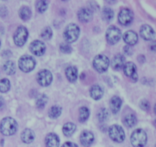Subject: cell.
<instances>
[{
  "label": "cell",
  "mask_w": 156,
  "mask_h": 147,
  "mask_svg": "<svg viewBox=\"0 0 156 147\" xmlns=\"http://www.w3.org/2000/svg\"><path fill=\"white\" fill-rule=\"evenodd\" d=\"M37 81L38 84L43 87H47L51 84L53 81V75L47 70H42L37 75Z\"/></svg>",
  "instance_id": "9c48e42d"
},
{
  "label": "cell",
  "mask_w": 156,
  "mask_h": 147,
  "mask_svg": "<svg viewBox=\"0 0 156 147\" xmlns=\"http://www.w3.org/2000/svg\"><path fill=\"white\" fill-rule=\"evenodd\" d=\"M66 76L70 82H75L78 78V70L76 66H69L66 69Z\"/></svg>",
  "instance_id": "44dd1931"
},
{
  "label": "cell",
  "mask_w": 156,
  "mask_h": 147,
  "mask_svg": "<svg viewBox=\"0 0 156 147\" xmlns=\"http://www.w3.org/2000/svg\"><path fill=\"white\" fill-rule=\"evenodd\" d=\"M121 38V31L116 26H110L106 31L107 41L111 45L116 44L120 41Z\"/></svg>",
  "instance_id": "ba28073f"
},
{
  "label": "cell",
  "mask_w": 156,
  "mask_h": 147,
  "mask_svg": "<svg viewBox=\"0 0 156 147\" xmlns=\"http://www.w3.org/2000/svg\"><path fill=\"white\" fill-rule=\"evenodd\" d=\"M126 58L123 55L118 54L116 55L111 61V66L114 70H120L123 67L124 64L126 63Z\"/></svg>",
  "instance_id": "2e32d148"
},
{
  "label": "cell",
  "mask_w": 156,
  "mask_h": 147,
  "mask_svg": "<svg viewBox=\"0 0 156 147\" xmlns=\"http://www.w3.org/2000/svg\"><path fill=\"white\" fill-rule=\"evenodd\" d=\"M140 35L146 41H154L155 38V30L149 24H143L141 26Z\"/></svg>",
  "instance_id": "7c38bea8"
},
{
  "label": "cell",
  "mask_w": 156,
  "mask_h": 147,
  "mask_svg": "<svg viewBox=\"0 0 156 147\" xmlns=\"http://www.w3.org/2000/svg\"><path fill=\"white\" fill-rule=\"evenodd\" d=\"M3 105H4V99H3V98L2 97V96H0V108H1Z\"/></svg>",
  "instance_id": "60d3db41"
},
{
  "label": "cell",
  "mask_w": 156,
  "mask_h": 147,
  "mask_svg": "<svg viewBox=\"0 0 156 147\" xmlns=\"http://www.w3.org/2000/svg\"><path fill=\"white\" fill-rule=\"evenodd\" d=\"M3 70H4L5 73L9 76L15 74V71H16V66H15V63L11 60L6 61L3 65Z\"/></svg>",
  "instance_id": "d4e9b609"
},
{
  "label": "cell",
  "mask_w": 156,
  "mask_h": 147,
  "mask_svg": "<svg viewBox=\"0 0 156 147\" xmlns=\"http://www.w3.org/2000/svg\"><path fill=\"white\" fill-rule=\"evenodd\" d=\"M61 52L64 53H70L73 50V48L69 44H61L60 47H59Z\"/></svg>",
  "instance_id": "d590c367"
},
{
  "label": "cell",
  "mask_w": 156,
  "mask_h": 147,
  "mask_svg": "<svg viewBox=\"0 0 156 147\" xmlns=\"http://www.w3.org/2000/svg\"><path fill=\"white\" fill-rule=\"evenodd\" d=\"M130 142L133 147H144L147 142V134L143 129L135 130L130 137Z\"/></svg>",
  "instance_id": "7a4b0ae2"
},
{
  "label": "cell",
  "mask_w": 156,
  "mask_h": 147,
  "mask_svg": "<svg viewBox=\"0 0 156 147\" xmlns=\"http://www.w3.org/2000/svg\"><path fill=\"white\" fill-rule=\"evenodd\" d=\"M29 49L34 55L40 56H42L45 53L46 46L43 41L36 40V41H34L30 43Z\"/></svg>",
  "instance_id": "8fae6325"
},
{
  "label": "cell",
  "mask_w": 156,
  "mask_h": 147,
  "mask_svg": "<svg viewBox=\"0 0 156 147\" xmlns=\"http://www.w3.org/2000/svg\"><path fill=\"white\" fill-rule=\"evenodd\" d=\"M122 106V100L119 96H113L110 101V108L111 111L114 114H117L118 111H120Z\"/></svg>",
  "instance_id": "d6986e66"
},
{
  "label": "cell",
  "mask_w": 156,
  "mask_h": 147,
  "mask_svg": "<svg viewBox=\"0 0 156 147\" xmlns=\"http://www.w3.org/2000/svg\"><path fill=\"white\" fill-rule=\"evenodd\" d=\"M48 7V3L47 1H37L36 3V9L40 13H44Z\"/></svg>",
  "instance_id": "d6a6232c"
},
{
  "label": "cell",
  "mask_w": 156,
  "mask_h": 147,
  "mask_svg": "<svg viewBox=\"0 0 156 147\" xmlns=\"http://www.w3.org/2000/svg\"><path fill=\"white\" fill-rule=\"evenodd\" d=\"M78 18L81 22H89L93 18L92 11L88 8H82L79 11L77 14Z\"/></svg>",
  "instance_id": "4fadbf2b"
},
{
  "label": "cell",
  "mask_w": 156,
  "mask_h": 147,
  "mask_svg": "<svg viewBox=\"0 0 156 147\" xmlns=\"http://www.w3.org/2000/svg\"><path fill=\"white\" fill-rule=\"evenodd\" d=\"M35 134L32 130L26 128L21 132V139L24 143H31L34 140Z\"/></svg>",
  "instance_id": "ac0fdd59"
},
{
  "label": "cell",
  "mask_w": 156,
  "mask_h": 147,
  "mask_svg": "<svg viewBox=\"0 0 156 147\" xmlns=\"http://www.w3.org/2000/svg\"><path fill=\"white\" fill-rule=\"evenodd\" d=\"M94 135L90 131H83L80 135V142L82 144V146L85 147H88L91 146L93 142H94Z\"/></svg>",
  "instance_id": "5bb4252c"
},
{
  "label": "cell",
  "mask_w": 156,
  "mask_h": 147,
  "mask_svg": "<svg viewBox=\"0 0 156 147\" xmlns=\"http://www.w3.org/2000/svg\"><path fill=\"white\" fill-rule=\"evenodd\" d=\"M140 106L142 110L143 111H148L150 109V103H149V101H147L146 99H143V100L140 102Z\"/></svg>",
  "instance_id": "e575fe53"
},
{
  "label": "cell",
  "mask_w": 156,
  "mask_h": 147,
  "mask_svg": "<svg viewBox=\"0 0 156 147\" xmlns=\"http://www.w3.org/2000/svg\"><path fill=\"white\" fill-rule=\"evenodd\" d=\"M18 123L10 117H4L0 122V133L4 136H12L17 132Z\"/></svg>",
  "instance_id": "6da1fadb"
},
{
  "label": "cell",
  "mask_w": 156,
  "mask_h": 147,
  "mask_svg": "<svg viewBox=\"0 0 156 147\" xmlns=\"http://www.w3.org/2000/svg\"><path fill=\"white\" fill-rule=\"evenodd\" d=\"M138 78H139L138 73H137L136 72V73H135L132 76H131V80H132L133 82H136L138 81Z\"/></svg>",
  "instance_id": "f35d334b"
},
{
  "label": "cell",
  "mask_w": 156,
  "mask_h": 147,
  "mask_svg": "<svg viewBox=\"0 0 156 147\" xmlns=\"http://www.w3.org/2000/svg\"><path fill=\"white\" fill-rule=\"evenodd\" d=\"M48 102V98L46 95H40L36 100V105L39 109H43Z\"/></svg>",
  "instance_id": "f546056e"
},
{
  "label": "cell",
  "mask_w": 156,
  "mask_h": 147,
  "mask_svg": "<svg viewBox=\"0 0 156 147\" xmlns=\"http://www.w3.org/2000/svg\"><path fill=\"white\" fill-rule=\"evenodd\" d=\"M11 87L10 81L8 79H2L0 80V91L2 93L7 92L9 91Z\"/></svg>",
  "instance_id": "4dcf8cb0"
},
{
  "label": "cell",
  "mask_w": 156,
  "mask_h": 147,
  "mask_svg": "<svg viewBox=\"0 0 156 147\" xmlns=\"http://www.w3.org/2000/svg\"><path fill=\"white\" fill-rule=\"evenodd\" d=\"M36 66V60L33 56L24 55L18 59V67L24 73L31 72Z\"/></svg>",
  "instance_id": "277c9868"
},
{
  "label": "cell",
  "mask_w": 156,
  "mask_h": 147,
  "mask_svg": "<svg viewBox=\"0 0 156 147\" xmlns=\"http://www.w3.org/2000/svg\"><path fill=\"white\" fill-rule=\"evenodd\" d=\"M133 12L129 9L125 8L121 9L118 15V21L122 25L127 26L133 22Z\"/></svg>",
  "instance_id": "30bf717a"
},
{
  "label": "cell",
  "mask_w": 156,
  "mask_h": 147,
  "mask_svg": "<svg viewBox=\"0 0 156 147\" xmlns=\"http://www.w3.org/2000/svg\"><path fill=\"white\" fill-rule=\"evenodd\" d=\"M80 34V28L74 23L68 24L63 31V38L68 43H73L79 38Z\"/></svg>",
  "instance_id": "3957f363"
},
{
  "label": "cell",
  "mask_w": 156,
  "mask_h": 147,
  "mask_svg": "<svg viewBox=\"0 0 156 147\" xmlns=\"http://www.w3.org/2000/svg\"><path fill=\"white\" fill-rule=\"evenodd\" d=\"M101 17L102 19L106 22H110L112 21V19L114 17V12L111 8H107L105 7L102 9L101 12Z\"/></svg>",
  "instance_id": "cb8c5ba5"
},
{
  "label": "cell",
  "mask_w": 156,
  "mask_h": 147,
  "mask_svg": "<svg viewBox=\"0 0 156 147\" xmlns=\"http://www.w3.org/2000/svg\"><path fill=\"white\" fill-rule=\"evenodd\" d=\"M109 137L113 141L116 143H122L125 140V132L121 126L117 124H114L111 126L108 129Z\"/></svg>",
  "instance_id": "5b68a950"
},
{
  "label": "cell",
  "mask_w": 156,
  "mask_h": 147,
  "mask_svg": "<svg viewBox=\"0 0 156 147\" xmlns=\"http://www.w3.org/2000/svg\"><path fill=\"white\" fill-rule=\"evenodd\" d=\"M53 36V31L50 27H47L42 30L41 38L44 40H50Z\"/></svg>",
  "instance_id": "836d02e7"
},
{
  "label": "cell",
  "mask_w": 156,
  "mask_h": 147,
  "mask_svg": "<svg viewBox=\"0 0 156 147\" xmlns=\"http://www.w3.org/2000/svg\"><path fill=\"white\" fill-rule=\"evenodd\" d=\"M0 47H1V41H0Z\"/></svg>",
  "instance_id": "b9f144b4"
},
{
  "label": "cell",
  "mask_w": 156,
  "mask_h": 147,
  "mask_svg": "<svg viewBox=\"0 0 156 147\" xmlns=\"http://www.w3.org/2000/svg\"><path fill=\"white\" fill-rule=\"evenodd\" d=\"M123 38L128 46H133L138 42V34L133 30H127L125 32Z\"/></svg>",
  "instance_id": "9a60e30c"
},
{
  "label": "cell",
  "mask_w": 156,
  "mask_h": 147,
  "mask_svg": "<svg viewBox=\"0 0 156 147\" xmlns=\"http://www.w3.org/2000/svg\"><path fill=\"white\" fill-rule=\"evenodd\" d=\"M123 123L128 127H133L137 123V118L134 114H129L126 115L123 119Z\"/></svg>",
  "instance_id": "4316f807"
},
{
  "label": "cell",
  "mask_w": 156,
  "mask_h": 147,
  "mask_svg": "<svg viewBox=\"0 0 156 147\" xmlns=\"http://www.w3.org/2000/svg\"><path fill=\"white\" fill-rule=\"evenodd\" d=\"M89 93L91 97L94 100H99L103 97L104 89L102 87L98 85H94L91 87L89 90Z\"/></svg>",
  "instance_id": "ffe728a7"
},
{
  "label": "cell",
  "mask_w": 156,
  "mask_h": 147,
  "mask_svg": "<svg viewBox=\"0 0 156 147\" xmlns=\"http://www.w3.org/2000/svg\"><path fill=\"white\" fill-rule=\"evenodd\" d=\"M123 50H124V53H126V55H131L133 54V50L130 48V46H125L123 47Z\"/></svg>",
  "instance_id": "8d00e7d4"
},
{
  "label": "cell",
  "mask_w": 156,
  "mask_h": 147,
  "mask_svg": "<svg viewBox=\"0 0 156 147\" xmlns=\"http://www.w3.org/2000/svg\"><path fill=\"white\" fill-rule=\"evenodd\" d=\"M62 114V108L59 105H54L49 110V117L50 118H57Z\"/></svg>",
  "instance_id": "83f0119b"
},
{
  "label": "cell",
  "mask_w": 156,
  "mask_h": 147,
  "mask_svg": "<svg viewBox=\"0 0 156 147\" xmlns=\"http://www.w3.org/2000/svg\"><path fill=\"white\" fill-rule=\"evenodd\" d=\"M110 60L108 56L103 54L97 55L93 59V66L98 73H105L108 70Z\"/></svg>",
  "instance_id": "8992f818"
},
{
  "label": "cell",
  "mask_w": 156,
  "mask_h": 147,
  "mask_svg": "<svg viewBox=\"0 0 156 147\" xmlns=\"http://www.w3.org/2000/svg\"><path fill=\"white\" fill-rule=\"evenodd\" d=\"M31 11H30V8L27 6H23L19 9L18 12V15L19 17L23 20V21H27L31 17Z\"/></svg>",
  "instance_id": "484cf974"
},
{
  "label": "cell",
  "mask_w": 156,
  "mask_h": 147,
  "mask_svg": "<svg viewBox=\"0 0 156 147\" xmlns=\"http://www.w3.org/2000/svg\"><path fill=\"white\" fill-rule=\"evenodd\" d=\"M28 38V30L24 26H19L14 34V43L18 47H22Z\"/></svg>",
  "instance_id": "52a82bcc"
},
{
  "label": "cell",
  "mask_w": 156,
  "mask_h": 147,
  "mask_svg": "<svg viewBox=\"0 0 156 147\" xmlns=\"http://www.w3.org/2000/svg\"><path fill=\"white\" fill-rule=\"evenodd\" d=\"M76 130V125L72 122H68V123L65 124L62 127V132H63L64 135L66 136V137H71L75 133Z\"/></svg>",
  "instance_id": "603a6c76"
},
{
  "label": "cell",
  "mask_w": 156,
  "mask_h": 147,
  "mask_svg": "<svg viewBox=\"0 0 156 147\" xmlns=\"http://www.w3.org/2000/svg\"><path fill=\"white\" fill-rule=\"evenodd\" d=\"M90 116V111L88 108L86 107H82L79 109V120L81 123L85 122L88 119Z\"/></svg>",
  "instance_id": "f1b7e54d"
},
{
  "label": "cell",
  "mask_w": 156,
  "mask_h": 147,
  "mask_svg": "<svg viewBox=\"0 0 156 147\" xmlns=\"http://www.w3.org/2000/svg\"><path fill=\"white\" fill-rule=\"evenodd\" d=\"M137 59H138V60L140 61V63H143L146 61V58H145V56H143V55H140V56L137 58Z\"/></svg>",
  "instance_id": "ab89813d"
},
{
  "label": "cell",
  "mask_w": 156,
  "mask_h": 147,
  "mask_svg": "<svg viewBox=\"0 0 156 147\" xmlns=\"http://www.w3.org/2000/svg\"><path fill=\"white\" fill-rule=\"evenodd\" d=\"M62 147H79V146L76 143H72V142H66V143L62 144Z\"/></svg>",
  "instance_id": "74e56055"
},
{
  "label": "cell",
  "mask_w": 156,
  "mask_h": 147,
  "mask_svg": "<svg viewBox=\"0 0 156 147\" xmlns=\"http://www.w3.org/2000/svg\"><path fill=\"white\" fill-rule=\"evenodd\" d=\"M123 73L128 77H131L135 73H136V66L133 62H127L123 67Z\"/></svg>",
  "instance_id": "7402d4cb"
},
{
  "label": "cell",
  "mask_w": 156,
  "mask_h": 147,
  "mask_svg": "<svg viewBox=\"0 0 156 147\" xmlns=\"http://www.w3.org/2000/svg\"><path fill=\"white\" fill-rule=\"evenodd\" d=\"M110 116L109 111L107 108H102L99 111L98 114V117L100 122H105L108 119Z\"/></svg>",
  "instance_id": "1f68e13d"
},
{
  "label": "cell",
  "mask_w": 156,
  "mask_h": 147,
  "mask_svg": "<svg viewBox=\"0 0 156 147\" xmlns=\"http://www.w3.org/2000/svg\"><path fill=\"white\" fill-rule=\"evenodd\" d=\"M45 144L47 147H59V138L56 134L50 133L45 138Z\"/></svg>",
  "instance_id": "e0dca14e"
}]
</instances>
